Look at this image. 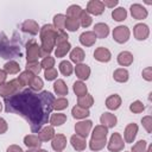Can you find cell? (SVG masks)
Here are the masks:
<instances>
[{"label": "cell", "mask_w": 152, "mask_h": 152, "mask_svg": "<svg viewBox=\"0 0 152 152\" xmlns=\"http://www.w3.org/2000/svg\"><path fill=\"white\" fill-rule=\"evenodd\" d=\"M55 96L48 91H33L31 89L19 90L12 96L5 97V112L24 118L33 133H38L49 121L53 109Z\"/></svg>", "instance_id": "cell-1"}, {"label": "cell", "mask_w": 152, "mask_h": 152, "mask_svg": "<svg viewBox=\"0 0 152 152\" xmlns=\"http://www.w3.org/2000/svg\"><path fill=\"white\" fill-rule=\"evenodd\" d=\"M57 33H58V31L51 24H45L44 26H42V28L39 30V37H40V42H42L40 57L45 58L53 51V48L56 46Z\"/></svg>", "instance_id": "cell-2"}, {"label": "cell", "mask_w": 152, "mask_h": 152, "mask_svg": "<svg viewBox=\"0 0 152 152\" xmlns=\"http://www.w3.org/2000/svg\"><path fill=\"white\" fill-rule=\"evenodd\" d=\"M23 51L20 43L15 38L10 39L5 33H0V57L5 59L21 57Z\"/></svg>", "instance_id": "cell-3"}, {"label": "cell", "mask_w": 152, "mask_h": 152, "mask_svg": "<svg viewBox=\"0 0 152 152\" xmlns=\"http://www.w3.org/2000/svg\"><path fill=\"white\" fill-rule=\"evenodd\" d=\"M20 88H21V86H20V83L17 78L11 80L10 82H5V83L0 84V96H2L4 99L8 97V96H12L13 94L18 93Z\"/></svg>", "instance_id": "cell-4"}, {"label": "cell", "mask_w": 152, "mask_h": 152, "mask_svg": "<svg viewBox=\"0 0 152 152\" xmlns=\"http://www.w3.org/2000/svg\"><path fill=\"white\" fill-rule=\"evenodd\" d=\"M40 57V46L37 44L36 40L31 39L26 44V59L27 62H38Z\"/></svg>", "instance_id": "cell-5"}, {"label": "cell", "mask_w": 152, "mask_h": 152, "mask_svg": "<svg viewBox=\"0 0 152 152\" xmlns=\"http://www.w3.org/2000/svg\"><path fill=\"white\" fill-rule=\"evenodd\" d=\"M129 36H131V32L127 26L120 25V26L114 27V30H113V39L119 44L126 43L129 39Z\"/></svg>", "instance_id": "cell-6"}, {"label": "cell", "mask_w": 152, "mask_h": 152, "mask_svg": "<svg viewBox=\"0 0 152 152\" xmlns=\"http://www.w3.org/2000/svg\"><path fill=\"white\" fill-rule=\"evenodd\" d=\"M124 146H125L124 139L119 133H113L110 135L109 141H107V147L110 152H120L124 150Z\"/></svg>", "instance_id": "cell-7"}, {"label": "cell", "mask_w": 152, "mask_h": 152, "mask_svg": "<svg viewBox=\"0 0 152 152\" xmlns=\"http://www.w3.org/2000/svg\"><path fill=\"white\" fill-rule=\"evenodd\" d=\"M133 34H134V38L137 40H145L148 38V34H150V28L146 24H142V23H139L137 25H134L133 27Z\"/></svg>", "instance_id": "cell-8"}, {"label": "cell", "mask_w": 152, "mask_h": 152, "mask_svg": "<svg viewBox=\"0 0 152 152\" xmlns=\"http://www.w3.org/2000/svg\"><path fill=\"white\" fill-rule=\"evenodd\" d=\"M86 12L88 14H93V15H100L104 12V6L102 4V1L100 0H90L87 4V10Z\"/></svg>", "instance_id": "cell-9"}, {"label": "cell", "mask_w": 152, "mask_h": 152, "mask_svg": "<svg viewBox=\"0 0 152 152\" xmlns=\"http://www.w3.org/2000/svg\"><path fill=\"white\" fill-rule=\"evenodd\" d=\"M91 127H93V122L90 120L80 121V122H76V125H75V132H76V134H78L83 138H87L88 134L90 133Z\"/></svg>", "instance_id": "cell-10"}, {"label": "cell", "mask_w": 152, "mask_h": 152, "mask_svg": "<svg viewBox=\"0 0 152 152\" xmlns=\"http://www.w3.org/2000/svg\"><path fill=\"white\" fill-rule=\"evenodd\" d=\"M20 28H21L23 32L28 33V34H32V36H36V34L39 32V30H40L38 23L34 21V20H32V19H27V20H25V21L21 24Z\"/></svg>", "instance_id": "cell-11"}, {"label": "cell", "mask_w": 152, "mask_h": 152, "mask_svg": "<svg viewBox=\"0 0 152 152\" xmlns=\"http://www.w3.org/2000/svg\"><path fill=\"white\" fill-rule=\"evenodd\" d=\"M51 147L56 152H62L66 147V138L64 134H55L51 141Z\"/></svg>", "instance_id": "cell-12"}, {"label": "cell", "mask_w": 152, "mask_h": 152, "mask_svg": "<svg viewBox=\"0 0 152 152\" xmlns=\"http://www.w3.org/2000/svg\"><path fill=\"white\" fill-rule=\"evenodd\" d=\"M131 14H132V17L134 18V19H137V20H142V19H145L146 17H147V10L142 6V5H140V4H133L132 6H131Z\"/></svg>", "instance_id": "cell-13"}, {"label": "cell", "mask_w": 152, "mask_h": 152, "mask_svg": "<svg viewBox=\"0 0 152 152\" xmlns=\"http://www.w3.org/2000/svg\"><path fill=\"white\" fill-rule=\"evenodd\" d=\"M94 58L99 62H102V63H107L110 61L112 58V55H110V51L103 46H100L97 49H95L94 51Z\"/></svg>", "instance_id": "cell-14"}, {"label": "cell", "mask_w": 152, "mask_h": 152, "mask_svg": "<svg viewBox=\"0 0 152 152\" xmlns=\"http://www.w3.org/2000/svg\"><path fill=\"white\" fill-rule=\"evenodd\" d=\"M137 133H138V125L134 122L128 124L125 128V132H124L125 141L126 142H133L135 137H137Z\"/></svg>", "instance_id": "cell-15"}, {"label": "cell", "mask_w": 152, "mask_h": 152, "mask_svg": "<svg viewBox=\"0 0 152 152\" xmlns=\"http://www.w3.org/2000/svg\"><path fill=\"white\" fill-rule=\"evenodd\" d=\"M70 142H71V146H72L76 151H78V152L84 151L86 147H87V140H86V138H83V137H81V135H78V134L71 135Z\"/></svg>", "instance_id": "cell-16"}, {"label": "cell", "mask_w": 152, "mask_h": 152, "mask_svg": "<svg viewBox=\"0 0 152 152\" xmlns=\"http://www.w3.org/2000/svg\"><path fill=\"white\" fill-rule=\"evenodd\" d=\"M96 36L93 31H86L80 36V43L84 46H93L96 42Z\"/></svg>", "instance_id": "cell-17"}, {"label": "cell", "mask_w": 152, "mask_h": 152, "mask_svg": "<svg viewBox=\"0 0 152 152\" xmlns=\"http://www.w3.org/2000/svg\"><path fill=\"white\" fill-rule=\"evenodd\" d=\"M75 74H76V76L81 81L88 80L89 76H90V68L87 64H83V63L76 64V66H75Z\"/></svg>", "instance_id": "cell-18"}, {"label": "cell", "mask_w": 152, "mask_h": 152, "mask_svg": "<svg viewBox=\"0 0 152 152\" xmlns=\"http://www.w3.org/2000/svg\"><path fill=\"white\" fill-rule=\"evenodd\" d=\"M100 122L102 124V126L107 127V128H112L116 125L118 122V119L114 114L112 113H103L101 116H100Z\"/></svg>", "instance_id": "cell-19"}, {"label": "cell", "mask_w": 152, "mask_h": 152, "mask_svg": "<svg viewBox=\"0 0 152 152\" xmlns=\"http://www.w3.org/2000/svg\"><path fill=\"white\" fill-rule=\"evenodd\" d=\"M53 137H55L53 126H45V127H43V128L38 132V138L40 139V141H49V140H52Z\"/></svg>", "instance_id": "cell-20"}, {"label": "cell", "mask_w": 152, "mask_h": 152, "mask_svg": "<svg viewBox=\"0 0 152 152\" xmlns=\"http://www.w3.org/2000/svg\"><path fill=\"white\" fill-rule=\"evenodd\" d=\"M24 144L28 147V148H33V150H38L42 145L40 139L38 138V135L34 134H28L24 138Z\"/></svg>", "instance_id": "cell-21"}, {"label": "cell", "mask_w": 152, "mask_h": 152, "mask_svg": "<svg viewBox=\"0 0 152 152\" xmlns=\"http://www.w3.org/2000/svg\"><path fill=\"white\" fill-rule=\"evenodd\" d=\"M93 32L95 33L96 38H106L109 34V27L104 23H97L95 24Z\"/></svg>", "instance_id": "cell-22"}, {"label": "cell", "mask_w": 152, "mask_h": 152, "mask_svg": "<svg viewBox=\"0 0 152 152\" xmlns=\"http://www.w3.org/2000/svg\"><path fill=\"white\" fill-rule=\"evenodd\" d=\"M121 106V97L118 94H113L107 97L106 100V107L110 110H116Z\"/></svg>", "instance_id": "cell-23"}, {"label": "cell", "mask_w": 152, "mask_h": 152, "mask_svg": "<svg viewBox=\"0 0 152 152\" xmlns=\"http://www.w3.org/2000/svg\"><path fill=\"white\" fill-rule=\"evenodd\" d=\"M84 57H86L84 51H83L81 48H78V46L74 48V49L70 51V61L74 62V63H76V64H81V63L83 62Z\"/></svg>", "instance_id": "cell-24"}, {"label": "cell", "mask_w": 152, "mask_h": 152, "mask_svg": "<svg viewBox=\"0 0 152 152\" xmlns=\"http://www.w3.org/2000/svg\"><path fill=\"white\" fill-rule=\"evenodd\" d=\"M118 63L121 66H128L133 63V55L129 51H122L118 55Z\"/></svg>", "instance_id": "cell-25"}, {"label": "cell", "mask_w": 152, "mask_h": 152, "mask_svg": "<svg viewBox=\"0 0 152 152\" xmlns=\"http://www.w3.org/2000/svg\"><path fill=\"white\" fill-rule=\"evenodd\" d=\"M113 77H114V80H115L116 82H119V83H125V82L128 81L129 74H128V71H127L126 69L119 68V69H116V70L114 71Z\"/></svg>", "instance_id": "cell-26"}, {"label": "cell", "mask_w": 152, "mask_h": 152, "mask_svg": "<svg viewBox=\"0 0 152 152\" xmlns=\"http://www.w3.org/2000/svg\"><path fill=\"white\" fill-rule=\"evenodd\" d=\"M70 49H71V45H70L69 42L58 44V45L56 46V49H55V56H56L57 58H62V57H64V56L70 51Z\"/></svg>", "instance_id": "cell-27"}, {"label": "cell", "mask_w": 152, "mask_h": 152, "mask_svg": "<svg viewBox=\"0 0 152 152\" xmlns=\"http://www.w3.org/2000/svg\"><path fill=\"white\" fill-rule=\"evenodd\" d=\"M94 104V99L91 95L89 94H86L83 96H80L77 99V106L82 107V108H86V109H89L91 106Z\"/></svg>", "instance_id": "cell-28"}, {"label": "cell", "mask_w": 152, "mask_h": 152, "mask_svg": "<svg viewBox=\"0 0 152 152\" xmlns=\"http://www.w3.org/2000/svg\"><path fill=\"white\" fill-rule=\"evenodd\" d=\"M36 75H33L32 72H30L28 70H25V71H23L19 76H18V81H19V83H20V86L21 87H25V86H30V83H31V81L33 80V77H34Z\"/></svg>", "instance_id": "cell-29"}, {"label": "cell", "mask_w": 152, "mask_h": 152, "mask_svg": "<svg viewBox=\"0 0 152 152\" xmlns=\"http://www.w3.org/2000/svg\"><path fill=\"white\" fill-rule=\"evenodd\" d=\"M71 114H72V116H74L75 119H86L87 116L90 115L89 109L82 108V107H80V106H75V107H72V109H71Z\"/></svg>", "instance_id": "cell-30"}, {"label": "cell", "mask_w": 152, "mask_h": 152, "mask_svg": "<svg viewBox=\"0 0 152 152\" xmlns=\"http://www.w3.org/2000/svg\"><path fill=\"white\" fill-rule=\"evenodd\" d=\"M53 90H55V93L57 94V95H62V96H64V95H68V87H66V84H65V82L63 81V80H57L56 82H55V84H53Z\"/></svg>", "instance_id": "cell-31"}, {"label": "cell", "mask_w": 152, "mask_h": 152, "mask_svg": "<svg viewBox=\"0 0 152 152\" xmlns=\"http://www.w3.org/2000/svg\"><path fill=\"white\" fill-rule=\"evenodd\" d=\"M107 144V139L103 138V139H95V138H91L90 141H89V147L91 151H100L102 150Z\"/></svg>", "instance_id": "cell-32"}, {"label": "cell", "mask_w": 152, "mask_h": 152, "mask_svg": "<svg viewBox=\"0 0 152 152\" xmlns=\"http://www.w3.org/2000/svg\"><path fill=\"white\" fill-rule=\"evenodd\" d=\"M4 70L10 75H14V74H18L20 71V65L15 61H8L7 63H5Z\"/></svg>", "instance_id": "cell-33"}, {"label": "cell", "mask_w": 152, "mask_h": 152, "mask_svg": "<svg viewBox=\"0 0 152 152\" xmlns=\"http://www.w3.org/2000/svg\"><path fill=\"white\" fill-rule=\"evenodd\" d=\"M107 133H108V128L102 126V125H99V126H95V128L93 129L91 138L103 139V138H107Z\"/></svg>", "instance_id": "cell-34"}, {"label": "cell", "mask_w": 152, "mask_h": 152, "mask_svg": "<svg viewBox=\"0 0 152 152\" xmlns=\"http://www.w3.org/2000/svg\"><path fill=\"white\" fill-rule=\"evenodd\" d=\"M72 89H74V93L80 97V96H83L88 93V88L86 86V83H83L82 81H76L72 86Z\"/></svg>", "instance_id": "cell-35"}, {"label": "cell", "mask_w": 152, "mask_h": 152, "mask_svg": "<svg viewBox=\"0 0 152 152\" xmlns=\"http://www.w3.org/2000/svg\"><path fill=\"white\" fill-rule=\"evenodd\" d=\"M53 27L57 31H64L65 28V15L64 14H56L53 17Z\"/></svg>", "instance_id": "cell-36"}, {"label": "cell", "mask_w": 152, "mask_h": 152, "mask_svg": "<svg viewBox=\"0 0 152 152\" xmlns=\"http://www.w3.org/2000/svg\"><path fill=\"white\" fill-rule=\"evenodd\" d=\"M66 121V115L63 113H56L52 114L50 118V124L51 126H61Z\"/></svg>", "instance_id": "cell-37"}, {"label": "cell", "mask_w": 152, "mask_h": 152, "mask_svg": "<svg viewBox=\"0 0 152 152\" xmlns=\"http://www.w3.org/2000/svg\"><path fill=\"white\" fill-rule=\"evenodd\" d=\"M112 17L115 21H122L127 18V11L124 7H118L112 11Z\"/></svg>", "instance_id": "cell-38"}, {"label": "cell", "mask_w": 152, "mask_h": 152, "mask_svg": "<svg viewBox=\"0 0 152 152\" xmlns=\"http://www.w3.org/2000/svg\"><path fill=\"white\" fill-rule=\"evenodd\" d=\"M82 11L83 10L81 8V6H78V5H70L68 7V10H66V17L68 18L78 19V17H80V14H81Z\"/></svg>", "instance_id": "cell-39"}, {"label": "cell", "mask_w": 152, "mask_h": 152, "mask_svg": "<svg viewBox=\"0 0 152 152\" xmlns=\"http://www.w3.org/2000/svg\"><path fill=\"white\" fill-rule=\"evenodd\" d=\"M78 21H80V26H82V27H88V26L91 25L93 19H91L90 14H88V13L83 10V11L81 12L80 17H78Z\"/></svg>", "instance_id": "cell-40"}, {"label": "cell", "mask_w": 152, "mask_h": 152, "mask_svg": "<svg viewBox=\"0 0 152 152\" xmlns=\"http://www.w3.org/2000/svg\"><path fill=\"white\" fill-rule=\"evenodd\" d=\"M78 27H80V21H78V19L65 17V28H66L68 31L75 32V31L78 30Z\"/></svg>", "instance_id": "cell-41"}, {"label": "cell", "mask_w": 152, "mask_h": 152, "mask_svg": "<svg viewBox=\"0 0 152 152\" xmlns=\"http://www.w3.org/2000/svg\"><path fill=\"white\" fill-rule=\"evenodd\" d=\"M59 71L64 75V76H70L74 71V68L71 65V63L69 61H62L59 63Z\"/></svg>", "instance_id": "cell-42"}, {"label": "cell", "mask_w": 152, "mask_h": 152, "mask_svg": "<svg viewBox=\"0 0 152 152\" xmlns=\"http://www.w3.org/2000/svg\"><path fill=\"white\" fill-rule=\"evenodd\" d=\"M43 86H44V84H43V80H42L40 77H38V76H34L28 87H30V89L33 90V91H40V90L43 89Z\"/></svg>", "instance_id": "cell-43"}, {"label": "cell", "mask_w": 152, "mask_h": 152, "mask_svg": "<svg viewBox=\"0 0 152 152\" xmlns=\"http://www.w3.org/2000/svg\"><path fill=\"white\" fill-rule=\"evenodd\" d=\"M26 70H28L33 75H38L42 71L40 63L39 62H26Z\"/></svg>", "instance_id": "cell-44"}, {"label": "cell", "mask_w": 152, "mask_h": 152, "mask_svg": "<svg viewBox=\"0 0 152 152\" xmlns=\"http://www.w3.org/2000/svg\"><path fill=\"white\" fill-rule=\"evenodd\" d=\"M68 107V100L64 97H59V99H55L53 102V109L56 110H63Z\"/></svg>", "instance_id": "cell-45"}, {"label": "cell", "mask_w": 152, "mask_h": 152, "mask_svg": "<svg viewBox=\"0 0 152 152\" xmlns=\"http://www.w3.org/2000/svg\"><path fill=\"white\" fill-rule=\"evenodd\" d=\"M144 109H145V106H144V103H142L141 101H139V100H137V101H134V102H132V103L129 104V110H131L132 113L138 114V113H141Z\"/></svg>", "instance_id": "cell-46"}, {"label": "cell", "mask_w": 152, "mask_h": 152, "mask_svg": "<svg viewBox=\"0 0 152 152\" xmlns=\"http://www.w3.org/2000/svg\"><path fill=\"white\" fill-rule=\"evenodd\" d=\"M132 152H147V147H146V141L145 140H139L137 141L133 147H132Z\"/></svg>", "instance_id": "cell-47"}, {"label": "cell", "mask_w": 152, "mask_h": 152, "mask_svg": "<svg viewBox=\"0 0 152 152\" xmlns=\"http://www.w3.org/2000/svg\"><path fill=\"white\" fill-rule=\"evenodd\" d=\"M55 65V58L51 57V56H48L45 58H43V61L40 62V66L42 69H50V68H53Z\"/></svg>", "instance_id": "cell-48"}, {"label": "cell", "mask_w": 152, "mask_h": 152, "mask_svg": "<svg viewBox=\"0 0 152 152\" xmlns=\"http://www.w3.org/2000/svg\"><path fill=\"white\" fill-rule=\"evenodd\" d=\"M57 69L55 68H50V69H45V72H44V76H45V80L46 81H53L55 78H57Z\"/></svg>", "instance_id": "cell-49"}, {"label": "cell", "mask_w": 152, "mask_h": 152, "mask_svg": "<svg viewBox=\"0 0 152 152\" xmlns=\"http://www.w3.org/2000/svg\"><path fill=\"white\" fill-rule=\"evenodd\" d=\"M141 124L144 126V128L146 129L147 133H151L152 132V118L151 115H146L141 119Z\"/></svg>", "instance_id": "cell-50"}, {"label": "cell", "mask_w": 152, "mask_h": 152, "mask_svg": "<svg viewBox=\"0 0 152 152\" xmlns=\"http://www.w3.org/2000/svg\"><path fill=\"white\" fill-rule=\"evenodd\" d=\"M68 34L64 32V31H58L57 33V37H56V45L58 44H62V43H66L68 42Z\"/></svg>", "instance_id": "cell-51"}, {"label": "cell", "mask_w": 152, "mask_h": 152, "mask_svg": "<svg viewBox=\"0 0 152 152\" xmlns=\"http://www.w3.org/2000/svg\"><path fill=\"white\" fill-rule=\"evenodd\" d=\"M141 75H142V77H144L146 81H148V82L152 81V68H151V66L145 68V69L142 70Z\"/></svg>", "instance_id": "cell-52"}, {"label": "cell", "mask_w": 152, "mask_h": 152, "mask_svg": "<svg viewBox=\"0 0 152 152\" xmlns=\"http://www.w3.org/2000/svg\"><path fill=\"white\" fill-rule=\"evenodd\" d=\"M7 129H8V125H7L6 120H5V119H2V118H0V134L6 133V132H7Z\"/></svg>", "instance_id": "cell-53"}, {"label": "cell", "mask_w": 152, "mask_h": 152, "mask_svg": "<svg viewBox=\"0 0 152 152\" xmlns=\"http://www.w3.org/2000/svg\"><path fill=\"white\" fill-rule=\"evenodd\" d=\"M102 4L104 7L107 6L109 8H114V6H116L119 4V1L118 0H104V1H102Z\"/></svg>", "instance_id": "cell-54"}, {"label": "cell", "mask_w": 152, "mask_h": 152, "mask_svg": "<svg viewBox=\"0 0 152 152\" xmlns=\"http://www.w3.org/2000/svg\"><path fill=\"white\" fill-rule=\"evenodd\" d=\"M6 152H24V151H23L21 147L18 146V145H11V146L7 147V151H6Z\"/></svg>", "instance_id": "cell-55"}, {"label": "cell", "mask_w": 152, "mask_h": 152, "mask_svg": "<svg viewBox=\"0 0 152 152\" xmlns=\"http://www.w3.org/2000/svg\"><path fill=\"white\" fill-rule=\"evenodd\" d=\"M6 78H7V72L4 69H0V84L5 83L6 82Z\"/></svg>", "instance_id": "cell-56"}, {"label": "cell", "mask_w": 152, "mask_h": 152, "mask_svg": "<svg viewBox=\"0 0 152 152\" xmlns=\"http://www.w3.org/2000/svg\"><path fill=\"white\" fill-rule=\"evenodd\" d=\"M36 152H48L46 150H42V148H38V150H36Z\"/></svg>", "instance_id": "cell-57"}, {"label": "cell", "mask_w": 152, "mask_h": 152, "mask_svg": "<svg viewBox=\"0 0 152 152\" xmlns=\"http://www.w3.org/2000/svg\"><path fill=\"white\" fill-rule=\"evenodd\" d=\"M26 152H36V150H33V148H30V150H27Z\"/></svg>", "instance_id": "cell-58"}, {"label": "cell", "mask_w": 152, "mask_h": 152, "mask_svg": "<svg viewBox=\"0 0 152 152\" xmlns=\"http://www.w3.org/2000/svg\"><path fill=\"white\" fill-rule=\"evenodd\" d=\"M1 109H2V104H1V102H0V112H1Z\"/></svg>", "instance_id": "cell-59"}]
</instances>
